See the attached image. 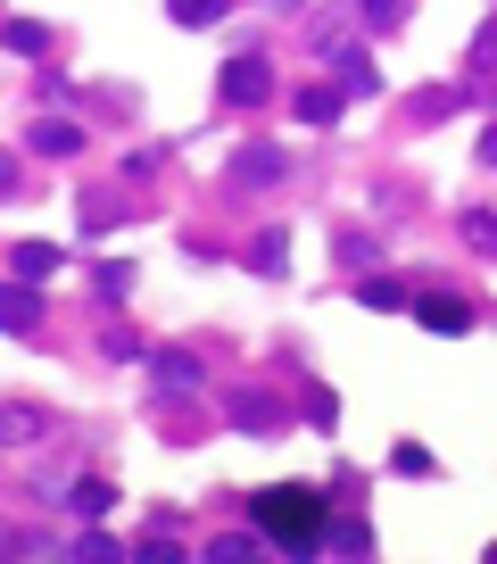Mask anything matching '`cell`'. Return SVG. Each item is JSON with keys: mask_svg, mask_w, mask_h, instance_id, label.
Listing matches in <instances>:
<instances>
[{"mask_svg": "<svg viewBox=\"0 0 497 564\" xmlns=\"http://www.w3.org/2000/svg\"><path fill=\"white\" fill-rule=\"evenodd\" d=\"M258 523H266V540H282L291 556H307V548H324V489L315 482L258 489Z\"/></svg>", "mask_w": 497, "mask_h": 564, "instance_id": "obj_1", "label": "cell"}, {"mask_svg": "<svg viewBox=\"0 0 497 564\" xmlns=\"http://www.w3.org/2000/svg\"><path fill=\"white\" fill-rule=\"evenodd\" d=\"M216 92L233 100V109H258V100L274 92V67H266V58L249 50V58H233V67H224V76H216Z\"/></svg>", "mask_w": 497, "mask_h": 564, "instance_id": "obj_2", "label": "cell"}, {"mask_svg": "<svg viewBox=\"0 0 497 564\" xmlns=\"http://www.w3.org/2000/svg\"><path fill=\"white\" fill-rule=\"evenodd\" d=\"M0 324H9V332H34V324H42V300H34V282H9V291H0Z\"/></svg>", "mask_w": 497, "mask_h": 564, "instance_id": "obj_3", "label": "cell"}, {"mask_svg": "<svg viewBox=\"0 0 497 564\" xmlns=\"http://www.w3.org/2000/svg\"><path fill=\"white\" fill-rule=\"evenodd\" d=\"M291 116L298 125H331V116H340V92H331V83H307V92L291 100Z\"/></svg>", "mask_w": 497, "mask_h": 564, "instance_id": "obj_4", "label": "cell"}, {"mask_svg": "<svg viewBox=\"0 0 497 564\" xmlns=\"http://www.w3.org/2000/svg\"><path fill=\"white\" fill-rule=\"evenodd\" d=\"M149 365H158V391H200V365H191L183 349H158Z\"/></svg>", "mask_w": 497, "mask_h": 564, "instance_id": "obj_5", "label": "cell"}, {"mask_svg": "<svg viewBox=\"0 0 497 564\" xmlns=\"http://www.w3.org/2000/svg\"><path fill=\"white\" fill-rule=\"evenodd\" d=\"M34 150H42V158H75V150H83V133H75V125H50V116H42V125H34Z\"/></svg>", "mask_w": 497, "mask_h": 564, "instance_id": "obj_6", "label": "cell"}, {"mask_svg": "<svg viewBox=\"0 0 497 564\" xmlns=\"http://www.w3.org/2000/svg\"><path fill=\"white\" fill-rule=\"evenodd\" d=\"M233 167H240V183H258V191H266V183H282V150H240Z\"/></svg>", "mask_w": 497, "mask_h": 564, "instance_id": "obj_7", "label": "cell"}, {"mask_svg": "<svg viewBox=\"0 0 497 564\" xmlns=\"http://www.w3.org/2000/svg\"><path fill=\"white\" fill-rule=\"evenodd\" d=\"M415 316H423L431 332H464V324H473V307H464V300H423Z\"/></svg>", "mask_w": 497, "mask_h": 564, "instance_id": "obj_8", "label": "cell"}, {"mask_svg": "<svg viewBox=\"0 0 497 564\" xmlns=\"http://www.w3.org/2000/svg\"><path fill=\"white\" fill-rule=\"evenodd\" d=\"M9 50L42 58V50H50V25H42V18H18V25H9Z\"/></svg>", "mask_w": 497, "mask_h": 564, "instance_id": "obj_9", "label": "cell"}, {"mask_svg": "<svg viewBox=\"0 0 497 564\" xmlns=\"http://www.w3.org/2000/svg\"><path fill=\"white\" fill-rule=\"evenodd\" d=\"M233 424H240V432H266V424H274V398H249V391H240L233 398Z\"/></svg>", "mask_w": 497, "mask_h": 564, "instance_id": "obj_10", "label": "cell"}, {"mask_svg": "<svg viewBox=\"0 0 497 564\" xmlns=\"http://www.w3.org/2000/svg\"><path fill=\"white\" fill-rule=\"evenodd\" d=\"M166 9H174V25H216L233 0H166Z\"/></svg>", "mask_w": 497, "mask_h": 564, "instance_id": "obj_11", "label": "cell"}, {"mask_svg": "<svg viewBox=\"0 0 497 564\" xmlns=\"http://www.w3.org/2000/svg\"><path fill=\"white\" fill-rule=\"evenodd\" d=\"M0 440H42V415L34 407H0Z\"/></svg>", "mask_w": 497, "mask_h": 564, "instance_id": "obj_12", "label": "cell"}, {"mask_svg": "<svg viewBox=\"0 0 497 564\" xmlns=\"http://www.w3.org/2000/svg\"><path fill=\"white\" fill-rule=\"evenodd\" d=\"M18 274H25V282H42V274H58V249H42V241H25V249H18Z\"/></svg>", "mask_w": 497, "mask_h": 564, "instance_id": "obj_13", "label": "cell"}, {"mask_svg": "<svg viewBox=\"0 0 497 564\" xmlns=\"http://www.w3.org/2000/svg\"><path fill=\"white\" fill-rule=\"evenodd\" d=\"M109 498H116L109 482H83V489H75V515H109Z\"/></svg>", "mask_w": 497, "mask_h": 564, "instance_id": "obj_14", "label": "cell"}, {"mask_svg": "<svg viewBox=\"0 0 497 564\" xmlns=\"http://www.w3.org/2000/svg\"><path fill=\"white\" fill-rule=\"evenodd\" d=\"M258 266H266V274H282V266H291V241H282V233H266V241H258Z\"/></svg>", "mask_w": 497, "mask_h": 564, "instance_id": "obj_15", "label": "cell"}, {"mask_svg": "<svg viewBox=\"0 0 497 564\" xmlns=\"http://www.w3.org/2000/svg\"><path fill=\"white\" fill-rule=\"evenodd\" d=\"M357 300H365V307H406V291H398V282H365Z\"/></svg>", "mask_w": 497, "mask_h": 564, "instance_id": "obj_16", "label": "cell"}, {"mask_svg": "<svg viewBox=\"0 0 497 564\" xmlns=\"http://www.w3.org/2000/svg\"><path fill=\"white\" fill-rule=\"evenodd\" d=\"M464 233H473V249H497V216H464Z\"/></svg>", "mask_w": 497, "mask_h": 564, "instance_id": "obj_17", "label": "cell"}, {"mask_svg": "<svg viewBox=\"0 0 497 564\" xmlns=\"http://www.w3.org/2000/svg\"><path fill=\"white\" fill-rule=\"evenodd\" d=\"M473 58H481V67H489V58H497V25H481V42H473Z\"/></svg>", "mask_w": 497, "mask_h": 564, "instance_id": "obj_18", "label": "cell"}, {"mask_svg": "<svg viewBox=\"0 0 497 564\" xmlns=\"http://www.w3.org/2000/svg\"><path fill=\"white\" fill-rule=\"evenodd\" d=\"M481 167H497V125H489V133H481Z\"/></svg>", "mask_w": 497, "mask_h": 564, "instance_id": "obj_19", "label": "cell"}, {"mask_svg": "<svg viewBox=\"0 0 497 564\" xmlns=\"http://www.w3.org/2000/svg\"><path fill=\"white\" fill-rule=\"evenodd\" d=\"M0 191H18V174H9V158H0Z\"/></svg>", "mask_w": 497, "mask_h": 564, "instance_id": "obj_20", "label": "cell"}]
</instances>
